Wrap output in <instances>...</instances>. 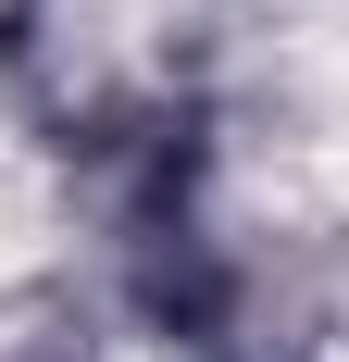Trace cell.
Returning a JSON list of instances; mask_svg holds the SVG:
<instances>
[{"label": "cell", "mask_w": 349, "mask_h": 362, "mask_svg": "<svg viewBox=\"0 0 349 362\" xmlns=\"http://www.w3.org/2000/svg\"><path fill=\"white\" fill-rule=\"evenodd\" d=\"M37 250H50V200H37V175L0 163V275H25Z\"/></svg>", "instance_id": "obj_1"}]
</instances>
